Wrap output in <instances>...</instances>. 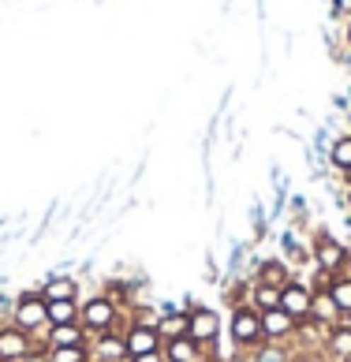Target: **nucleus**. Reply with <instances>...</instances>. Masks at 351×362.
Returning a JSON list of instances; mask_svg holds the SVG:
<instances>
[{"instance_id": "1", "label": "nucleus", "mask_w": 351, "mask_h": 362, "mask_svg": "<svg viewBox=\"0 0 351 362\" xmlns=\"http://www.w3.org/2000/svg\"><path fill=\"white\" fill-rule=\"evenodd\" d=\"M79 325H83L90 337H105V332H116V325H124V314L113 295H90V299L79 306Z\"/></svg>"}, {"instance_id": "2", "label": "nucleus", "mask_w": 351, "mask_h": 362, "mask_svg": "<svg viewBox=\"0 0 351 362\" xmlns=\"http://www.w3.org/2000/svg\"><path fill=\"white\" fill-rule=\"evenodd\" d=\"M11 325H19L26 337H45L49 332V303L42 299V291H26L19 295L16 314H11Z\"/></svg>"}, {"instance_id": "3", "label": "nucleus", "mask_w": 351, "mask_h": 362, "mask_svg": "<svg viewBox=\"0 0 351 362\" xmlns=\"http://www.w3.org/2000/svg\"><path fill=\"white\" fill-rule=\"evenodd\" d=\"M124 347H127V358H139V355H157L165 340L154 321H142V317H131L127 329H124Z\"/></svg>"}, {"instance_id": "4", "label": "nucleus", "mask_w": 351, "mask_h": 362, "mask_svg": "<svg viewBox=\"0 0 351 362\" xmlns=\"http://www.w3.org/2000/svg\"><path fill=\"white\" fill-rule=\"evenodd\" d=\"M228 332H232V344L236 347H254L262 344V314L254 306H236L232 310V321H228Z\"/></svg>"}, {"instance_id": "5", "label": "nucleus", "mask_w": 351, "mask_h": 362, "mask_svg": "<svg viewBox=\"0 0 351 362\" xmlns=\"http://www.w3.org/2000/svg\"><path fill=\"white\" fill-rule=\"evenodd\" d=\"M280 310L303 325V321H310V310H314V291L306 284H299V280H288V284L280 288Z\"/></svg>"}, {"instance_id": "6", "label": "nucleus", "mask_w": 351, "mask_h": 362, "mask_svg": "<svg viewBox=\"0 0 351 362\" xmlns=\"http://www.w3.org/2000/svg\"><path fill=\"white\" fill-rule=\"evenodd\" d=\"M221 337V317L209 310V306H195L191 310V329H187V340H195L198 347H213Z\"/></svg>"}, {"instance_id": "7", "label": "nucleus", "mask_w": 351, "mask_h": 362, "mask_svg": "<svg viewBox=\"0 0 351 362\" xmlns=\"http://www.w3.org/2000/svg\"><path fill=\"white\" fill-rule=\"evenodd\" d=\"M30 351H38L34 337H26L19 325H0V362H23Z\"/></svg>"}, {"instance_id": "8", "label": "nucleus", "mask_w": 351, "mask_h": 362, "mask_svg": "<svg viewBox=\"0 0 351 362\" xmlns=\"http://www.w3.org/2000/svg\"><path fill=\"white\" fill-rule=\"evenodd\" d=\"M314 265H321V269H329L340 276L347 269V250L340 239H333V235H318L314 239Z\"/></svg>"}, {"instance_id": "9", "label": "nucleus", "mask_w": 351, "mask_h": 362, "mask_svg": "<svg viewBox=\"0 0 351 362\" xmlns=\"http://www.w3.org/2000/svg\"><path fill=\"white\" fill-rule=\"evenodd\" d=\"M67 347H90V332L79 325H49L45 332V351H67Z\"/></svg>"}, {"instance_id": "10", "label": "nucleus", "mask_w": 351, "mask_h": 362, "mask_svg": "<svg viewBox=\"0 0 351 362\" xmlns=\"http://www.w3.org/2000/svg\"><path fill=\"white\" fill-rule=\"evenodd\" d=\"M295 332H299V321L288 317L284 310L262 314V340H265V344H288Z\"/></svg>"}, {"instance_id": "11", "label": "nucleus", "mask_w": 351, "mask_h": 362, "mask_svg": "<svg viewBox=\"0 0 351 362\" xmlns=\"http://www.w3.org/2000/svg\"><path fill=\"white\" fill-rule=\"evenodd\" d=\"M90 355L98 362H127V347H124V337L116 332H105V337H93L90 340Z\"/></svg>"}, {"instance_id": "12", "label": "nucleus", "mask_w": 351, "mask_h": 362, "mask_svg": "<svg viewBox=\"0 0 351 362\" xmlns=\"http://www.w3.org/2000/svg\"><path fill=\"white\" fill-rule=\"evenodd\" d=\"M157 332H161V340H183L187 337V329H191V310H168L161 321H154Z\"/></svg>"}, {"instance_id": "13", "label": "nucleus", "mask_w": 351, "mask_h": 362, "mask_svg": "<svg viewBox=\"0 0 351 362\" xmlns=\"http://www.w3.org/2000/svg\"><path fill=\"white\" fill-rule=\"evenodd\" d=\"M42 299L45 303H60V299L79 303V280H71V276H49L45 288H42Z\"/></svg>"}, {"instance_id": "14", "label": "nucleus", "mask_w": 351, "mask_h": 362, "mask_svg": "<svg viewBox=\"0 0 351 362\" xmlns=\"http://www.w3.org/2000/svg\"><path fill=\"white\" fill-rule=\"evenodd\" d=\"M161 355H165V362H202V347L183 337V340H168L161 347Z\"/></svg>"}, {"instance_id": "15", "label": "nucleus", "mask_w": 351, "mask_h": 362, "mask_svg": "<svg viewBox=\"0 0 351 362\" xmlns=\"http://www.w3.org/2000/svg\"><path fill=\"white\" fill-rule=\"evenodd\" d=\"M326 351H329L336 362H344V358L351 355V325H347V321H340V325H333V329H329Z\"/></svg>"}, {"instance_id": "16", "label": "nucleus", "mask_w": 351, "mask_h": 362, "mask_svg": "<svg viewBox=\"0 0 351 362\" xmlns=\"http://www.w3.org/2000/svg\"><path fill=\"white\" fill-rule=\"evenodd\" d=\"M251 306L258 314H269V310H280V288H269V284H254L251 288Z\"/></svg>"}, {"instance_id": "17", "label": "nucleus", "mask_w": 351, "mask_h": 362, "mask_svg": "<svg viewBox=\"0 0 351 362\" xmlns=\"http://www.w3.org/2000/svg\"><path fill=\"white\" fill-rule=\"evenodd\" d=\"M288 280H292V276H288V265H284V262H277V258H273V262H265L262 269H258V284H269V288H284Z\"/></svg>"}, {"instance_id": "18", "label": "nucleus", "mask_w": 351, "mask_h": 362, "mask_svg": "<svg viewBox=\"0 0 351 362\" xmlns=\"http://www.w3.org/2000/svg\"><path fill=\"white\" fill-rule=\"evenodd\" d=\"M329 299L336 303V310H340L344 317L351 314V276L347 273H340L333 280V288H329Z\"/></svg>"}, {"instance_id": "19", "label": "nucleus", "mask_w": 351, "mask_h": 362, "mask_svg": "<svg viewBox=\"0 0 351 362\" xmlns=\"http://www.w3.org/2000/svg\"><path fill=\"white\" fill-rule=\"evenodd\" d=\"M75 321H79V303L71 299L49 303V325H75Z\"/></svg>"}, {"instance_id": "20", "label": "nucleus", "mask_w": 351, "mask_h": 362, "mask_svg": "<svg viewBox=\"0 0 351 362\" xmlns=\"http://www.w3.org/2000/svg\"><path fill=\"white\" fill-rule=\"evenodd\" d=\"M251 362H295V351L288 344H262L258 351L251 355Z\"/></svg>"}, {"instance_id": "21", "label": "nucleus", "mask_w": 351, "mask_h": 362, "mask_svg": "<svg viewBox=\"0 0 351 362\" xmlns=\"http://www.w3.org/2000/svg\"><path fill=\"white\" fill-rule=\"evenodd\" d=\"M329 157H333V165H336V168L351 172V135H347V139H340V142H333Z\"/></svg>"}, {"instance_id": "22", "label": "nucleus", "mask_w": 351, "mask_h": 362, "mask_svg": "<svg viewBox=\"0 0 351 362\" xmlns=\"http://www.w3.org/2000/svg\"><path fill=\"white\" fill-rule=\"evenodd\" d=\"M333 280H336V273H329V269H321V265H314V280H310V291L314 295H329V288H333Z\"/></svg>"}, {"instance_id": "23", "label": "nucleus", "mask_w": 351, "mask_h": 362, "mask_svg": "<svg viewBox=\"0 0 351 362\" xmlns=\"http://www.w3.org/2000/svg\"><path fill=\"white\" fill-rule=\"evenodd\" d=\"M23 362H52V355L45 351V347H38V351H30V355H26Z\"/></svg>"}, {"instance_id": "24", "label": "nucleus", "mask_w": 351, "mask_h": 362, "mask_svg": "<svg viewBox=\"0 0 351 362\" xmlns=\"http://www.w3.org/2000/svg\"><path fill=\"white\" fill-rule=\"evenodd\" d=\"M333 8L340 11V16H351V0H333Z\"/></svg>"}, {"instance_id": "25", "label": "nucleus", "mask_w": 351, "mask_h": 362, "mask_svg": "<svg viewBox=\"0 0 351 362\" xmlns=\"http://www.w3.org/2000/svg\"><path fill=\"white\" fill-rule=\"evenodd\" d=\"M127 362H165V355L157 351V355H139V358H127Z\"/></svg>"}, {"instance_id": "26", "label": "nucleus", "mask_w": 351, "mask_h": 362, "mask_svg": "<svg viewBox=\"0 0 351 362\" xmlns=\"http://www.w3.org/2000/svg\"><path fill=\"white\" fill-rule=\"evenodd\" d=\"M318 362H336V358H318Z\"/></svg>"}, {"instance_id": "27", "label": "nucleus", "mask_w": 351, "mask_h": 362, "mask_svg": "<svg viewBox=\"0 0 351 362\" xmlns=\"http://www.w3.org/2000/svg\"><path fill=\"white\" fill-rule=\"evenodd\" d=\"M347 42H351V26H347Z\"/></svg>"}, {"instance_id": "28", "label": "nucleus", "mask_w": 351, "mask_h": 362, "mask_svg": "<svg viewBox=\"0 0 351 362\" xmlns=\"http://www.w3.org/2000/svg\"><path fill=\"white\" fill-rule=\"evenodd\" d=\"M344 321H347V325H351V314H347V317H344Z\"/></svg>"}, {"instance_id": "29", "label": "nucleus", "mask_w": 351, "mask_h": 362, "mask_svg": "<svg viewBox=\"0 0 351 362\" xmlns=\"http://www.w3.org/2000/svg\"><path fill=\"white\" fill-rule=\"evenodd\" d=\"M344 362H351V355H347V358H344Z\"/></svg>"}]
</instances>
